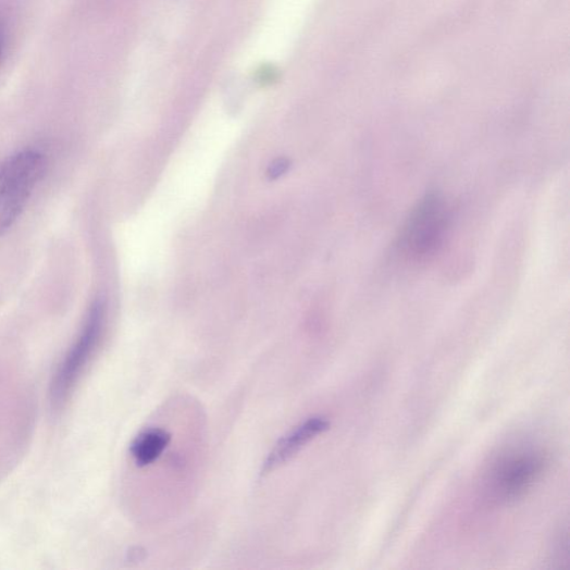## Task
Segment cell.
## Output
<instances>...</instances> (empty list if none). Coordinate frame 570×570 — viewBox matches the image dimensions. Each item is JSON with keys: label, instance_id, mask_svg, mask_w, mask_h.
Wrapping results in <instances>:
<instances>
[{"label": "cell", "instance_id": "6da1fadb", "mask_svg": "<svg viewBox=\"0 0 570 570\" xmlns=\"http://www.w3.org/2000/svg\"><path fill=\"white\" fill-rule=\"evenodd\" d=\"M549 455L533 444L512 445L496 455L487 466L482 490L492 505L515 503L531 493L544 479Z\"/></svg>", "mask_w": 570, "mask_h": 570}, {"label": "cell", "instance_id": "7a4b0ae2", "mask_svg": "<svg viewBox=\"0 0 570 570\" xmlns=\"http://www.w3.org/2000/svg\"><path fill=\"white\" fill-rule=\"evenodd\" d=\"M451 211L439 194H428L409 212L397 239V251L407 261L425 263L445 246L451 226Z\"/></svg>", "mask_w": 570, "mask_h": 570}, {"label": "cell", "instance_id": "3957f363", "mask_svg": "<svg viewBox=\"0 0 570 570\" xmlns=\"http://www.w3.org/2000/svg\"><path fill=\"white\" fill-rule=\"evenodd\" d=\"M45 166L44 157L28 150L13 156L0 169V236L21 216Z\"/></svg>", "mask_w": 570, "mask_h": 570}, {"label": "cell", "instance_id": "277c9868", "mask_svg": "<svg viewBox=\"0 0 570 570\" xmlns=\"http://www.w3.org/2000/svg\"><path fill=\"white\" fill-rule=\"evenodd\" d=\"M106 307L97 301L90 308L79 337L60 364L52 384L55 401L63 400L77 383L95 351H97L104 331Z\"/></svg>", "mask_w": 570, "mask_h": 570}, {"label": "cell", "instance_id": "5b68a950", "mask_svg": "<svg viewBox=\"0 0 570 570\" xmlns=\"http://www.w3.org/2000/svg\"><path fill=\"white\" fill-rule=\"evenodd\" d=\"M330 422L323 417L307 419L283 436L268 455L262 474H268L297 456L310 442L329 430Z\"/></svg>", "mask_w": 570, "mask_h": 570}, {"label": "cell", "instance_id": "8992f818", "mask_svg": "<svg viewBox=\"0 0 570 570\" xmlns=\"http://www.w3.org/2000/svg\"><path fill=\"white\" fill-rule=\"evenodd\" d=\"M172 442V434L162 428H149L132 443L129 453L138 468H146L159 460Z\"/></svg>", "mask_w": 570, "mask_h": 570}, {"label": "cell", "instance_id": "52a82bcc", "mask_svg": "<svg viewBox=\"0 0 570 570\" xmlns=\"http://www.w3.org/2000/svg\"><path fill=\"white\" fill-rule=\"evenodd\" d=\"M287 163H284L283 161H280L277 164L273 165L271 168V176L275 177L282 174L285 170H287Z\"/></svg>", "mask_w": 570, "mask_h": 570}, {"label": "cell", "instance_id": "ba28073f", "mask_svg": "<svg viewBox=\"0 0 570 570\" xmlns=\"http://www.w3.org/2000/svg\"><path fill=\"white\" fill-rule=\"evenodd\" d=\"M4 46H5V33L2 25H0V60H2V55L4 52Z\"/></svg>", "mask_w": 570, "mask_h": 570}]
</instances>
